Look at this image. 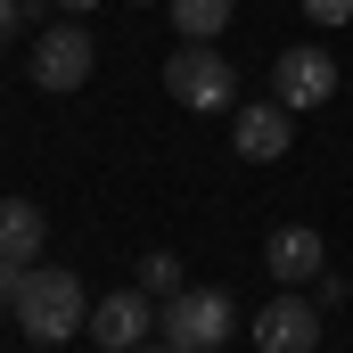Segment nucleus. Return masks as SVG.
<instances>
[{
	"instance_id": "1",
	"label": "nucleus",
	"mask_w": 353,
	"mask_h": 353,
	"mask_svg": "<svg viewBox=\"0 0 353 353\" xmlns=\"http://www.w3.org/2000/svg\"><path fill=\"white\" fill-rule=\"evenodd\" d=\"M17 312V329L33 337V345H74L90 329V296L74 271H25V296L8 304Z\"/></svg>"
},
{
	"instance_id": "2",
	"label": "nucleus",
	"mask_w": 353,
	"mask_h": 353,
	"mask_svg": "<svg viewBox=\"0 0 353 353\" xmlns=\"http://www.w3.org/2000/svg\"><path fill=\"white\" fill-rule=\"evenodd\" d=\"M165 90H173L181 107L214 115V107H230V99H239V74H230V58H222L214 41H181L173 58H165Z\"/></svg>"
},
{
	"instance_id": "3",
	"label": "nucleus",
	"mask_w": 353,
	"mask_h": 353,
	"mask_svg": "<svg viewBox=\"0 0 353 353\" xmlns=\"http://www.w3.org/2000/svg\"><path fill=\"white\" fill-rule=\"evenodd\" d=\"M230 329H239V312H230V296H222V288H181V296H165V345L214 353Z\"/></svg>"
},
{
	"instance_id": "4",
	"label": "nucleus",
	"mask_w": 353,
	"mask_h": 353,
	"mask_svg": "<svg viewBox=\"0 0 353 353\" xmlns=\"http://www.w3.org/2000/svg\"><path fill=\"white\" fill-rule=\"evenodd\" d=\"M157 329H165V312H157L148 288H115V296L90 304V345L99 353H132V345H148Z\"/></svg>"
},
{
	"instance_id": "5",
	"label": "nucleus",
	"mask_w": 353,
	"mask_h": 353,
	"mask_svg": "<svg viewBox=\"0 0 353 353\" xmlns=\"http://www.w3.org/2000/svg\"><path fill=\"white\" fill-rule=\"evenodd\" d=\"M337 58L329 50H312V41H296V50H279V66H271V99L288 107V115H304V107H329L337 99Z\"/></svg>"
},
{
	"instance_id": "6",
	"label": "nucleus",
	"mask_w": 353,
	"mask_h": 353,
	"mask_svg": "<svg viewBox=\"0 0 353 353\" xmlns=\"http://www.w3.org/2000/svg\"><path fill=\"white\" fill-rule=\"evenodd\" d=\"M90 66H99V41H90V25H74V17H66V25H50V33L33 41V83L58 90V99H66V90H83Z\"/></svg>"
},
{
	"instance_id": "7",
	"label": "nucleus",
	"mask_w": 353,
	"mask_h": 353,
	"mask_svg": "<svg viewBox=\"0 0 353 353\" xmlns=\"http://www.w3.org/2000/svg\"><path fill=\"white\" fill-rule=\"evenodd\" d=\"M312 345H321V304L296 296V288H279L255 312V353H312Z\"/></svg>"
},
{
	"instance_id": "8",
	"label": "nucleus",
	"mask_w": 353,
	"mask_h": 353,
	"mask_svg": "<svg viewBox=\"0 0 353 353\" xmlns=\"http://www.w3.org/2000/svg\"><path fill=\"white\" fill-rule=\"evenodd\" d=\"M230 148L247 157V165H279L296 140H288V107L263 99V107H239V132H230Z\"/></svg>"
},
{
	"instance_id": "9",
	"label": "nucleus",
	"mask_w": 353,
	"mask_h": 353,
	"mask_svg": "<svg viewBox=\"0 0 353 353\" xmlns=\"http://www.w3.org/2000/svg\"><path fill=\"white\" fill-rule=\"evenodd\" d=\"M263 263H271V279H279V288H296V279H321V271H329V247H321V230L288 222V230H271Z\"/></svg>"
},
{
	"instance_id": "10",
	"label": "nucleus",
	"mask_w": 353,
	"mask_h": 353,
	"mask_svg": "<svg viewBox=\"0 0 353 353\" xmlns=\"http://www.w3.org/2000/svg\"><path fill=\"white\" fill-rule=\"evenodd\" d=\"M41 239H50L41 205H25V197H0V255H8V263H33V255H41Z\"/></svg>"
},
{
	"instance_id": "11",
	"label": "nucleus",
	"mask_w": 353,
	"mask_h": 353,
	"mask_svg": "<svg viewBox=\"0 0 353 353\" xmlns=\"http://www.w3.org/2000/svg\"><path fill=\"white\" fill-rule=\"evenodd\" d=\"M181 25V41H222V25H230V8L239 0H165Z\"/></svg>"
},
{
	"instance_id": "12",
	"label": "nucleus",
	"mask_w": 353,
	"mask_h": 353,
	"mask_svg": "<svg viewBox=\"0 0 353 353\" xmlns=\"http://www.w3.org/2000/svg\"><path fill=\"white\" fill-rule=\"evenodd\" d=\"M140 288L148 296H181V263L173 255H140Z\"/></svg>"
},
{
	"instance_id": "13",
	"label": "nucleus",
	"mask_w": 353,
	"mask_h": 353,
	"mask_svg": "<svg viewBox=\"0 0 353 353\" xmlns=\"http://www.w3.org/2000/svg\"><path fill=\"white\" fill-rule=\"evenodd\" d=\"M312 25H353V0H296Z\"/></svg>"
},
{
	"instance_id": "14",
	"label": "nucleus",
	"mask_w": 353,
	"mask_h": 353,
	"mask_svg": "<svg viewBox=\"0 0 353 353\" xmlns=\"http://www.w3.org/2000/svg\"><path fill=\"white\" fill-rule=\"evenodd\" d=\"M25 271H33V263H8V255H0V304H17V296H25Z\"/></svg>"
},
{
	"instance_id": "15",
	"label": "nucleus",
	"mask_w": 353,
	"mask_h": 353,
	"mask_svg": "<svg viewBox=\"0 0 353 353\" xmlns=\"http://www.w3.org/2000/svg\"><path fill=\"white\" fill-rule=\"evenodd\" d=\"M8 33H17V0H0V41H8Z\"/></svg>"
},
{
	"instance_id": "16",
	"label": "nucleus",
	"mask_w": 353,
	"mask_h": 353,
	"mask_svg": "<svg viewBox=\"0 0 353 353\" xmlns=\"http://www.w3.org/2000/svg\"><path fill=\"white\" fill-rule=\"evenodd\" d=\"M58 8H66V17H90V8H99V0H58Z\"/></svg>"
},
{
	"instance_id": "17",
	"label": "nucleus",
	"mask_w": 353,
	"mask_h": 353,
	"mask_svg": "<svg viewBox=\"0 0 353 353\" xmlns=\"http://www.w3.org/2000/svg\"><path fill=\"white\" fill-rule=\"evenodd\" d=\"M132 353H181V345H157V337H148V345H132Z\"/></svg>"
},
{
	"instance_id": "18",
	"label": "nucleus",
	"mask_w": 353,
	"mask_h": 353,
	"mask_svg": "<svg viewBox=\"0 0 353 353\" xmlns=\"http://www.w3.org/2000/svg\"><path fill=\"white\" fill-rule=\"evenodd\" d=\"M140 8H148V0H140Z\"/></svg>"
}]
</instances>
